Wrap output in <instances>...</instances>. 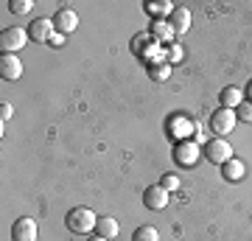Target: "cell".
I'll list each match as a JSON object with an SVG mask.
<instances>
[{"mask_svg": "<svg viewBox=\"0 0 252 241\" xmlns=\"http://www.w3.org/2000/svg\"><path fill=\"white\" fill-rule=\"evenodd\" d=\"M95 222H98V216L93 213L90 207H73L70 213L64 216L67 230L76 233V236H87V233H93L95 230Z\"/></svg>", "mask_w": 252, "mask_h": 241, "instance_id": "1", "label": "cell"}, {"mask_svg": "<svg viewBox=\"0 0 252 241\" xmlns=\"http://www.w3.org/2000/svg\"><path fill=\"white\" fill-rule=\"evenodd\" d=\"M202 154L207 157V163L224 166L227 160H233V146H230V140H224V138H213V140L205 143Z\"/></svg>", "mask_w": 252, "mask_h": 241, "instance_id": "2", "label": "cell"}, {"mask_svg": "<svg viewBox=\"0 0 252 241\" xmlns=\"http://www.w3.org/2000/svg\"><path fill=\"white\" fill-rule=\"evenodd\" d=\"M235 121H238V115H235V109H216L213 115H210V132L216 135V138H227V135L235 129Z\"/></svg>", "mask_w": 252, "mask_h": 241, "instance_id": "3", "label": "cell"}, {"mask_svg": "<svg viewBox=\"0 0 252 241\" xmlns=\"http://www.w3.org/2000/svg\"><path fill=\"white\" fill-rule=\"evenodd\" d=\"M26 42H28V31L20 28V26H9L0 34V48H3V54H17Z\"/></svg>", "mask_w": 252, "mask_h": 241, "instance_id": "4", "label": "cell"}, {"mask_svg": "<svg viewBox=\"0 0 252 241\" xmlns=\"http://www.w3.org/2000/svg\"><path fill=\"white\" fill-rule=\"evenodd\" d=\"M54 34H56V28L51 17H36L28 23V39H34V42H51Z\"/></svg>", "mask_w": 252, "mask_h": 241, "instance_id": "5", "label": "cell"}, {"mask_svg": "<svg viewBox=\"0 0 252 241\" xmlns=\"http://www.w3.org/2000/svg\"><path fill=\"white\" fill-rule=\"evenodd\" d=\"M202 157V149H199L193 140H180L174 146V160L180 163V166H196V160Z\"/></svg>", "mask_w": 252, "mask_h": 241, "instance_id": "6", "label": "cell"}, {"mask_svg": "<svg viewBox=\"0 0 252 241\" xmlns=\"http://www.w3.org/2000/svg\"><path fill=\"white\" fill-rule=\"evenodd\" d=\"M23 76V62L17 54H3L0 56V79L3 81H17Z\"/></svg>", "mask_w": 252, "mask_h": 241, "instance_id": "7", "label": "cell"}, {"mask_svg": "<svg viewBox=\"0 0 252 241\" xmlns=\"http://www.w3.org/2000/svg\"><path fill=\"white\" fill-rule=\"evenodd\" d=\"M143 205L149 210H162V207L168 205V191L162 185H149L143 191Z\"/></svg>", "mask_w": 252, "mask_h": 241, "instance_id": "8", "label": "cell"}, {"mask_svg": "<svg viewBox=\"0 0 252 241\" xmlns=\"http://www.w3.org/2000/svg\"><path fill=\"white\" fill-rule=\"evenodd\" d=\"M11 239L14 241H36V222L28 219V216L17 219L14 227H11Z\"/></svg>", "mask_w": 252, "mask_h": 241, "instance_id": "9", "label": "cell"}, {"mask_svg": "<svg viewBox=\"0 0 252 241\" xmlns=\"http://www.w3.org/2000/svg\"><path fill=\"white\" fill-rule=\"evenodd\" d=\"M76 26H79V14H76L73 9H62V11L54 14V28L59 31V34H73Z\"/></svg>", "mask_w": 252, "mask_h": 241, "instance_id": "10", "label": "cell"}, {"mask_svg": "<svg viewBox=\"0 0 252 241\" xmlns=\"http://www.w3.org/2000/svg\"><path fill=\"white\" fill-rule=\"evenodd\" d=\"M244 174H247V166H244V160H238V157H233V160H227L224 166H221V177H224L227 182H241Z\"/></svg>", "mask_w": 252, "mask_h": 241, "instance_id": "11", "label": "cell"}, {"mask_svg": "<svg viewBox=\"0 0 252 241\" xmlns=\"http://www.w3.org/2000/svg\"><path fill=\"white\" fill-rule=\"evenodd\" d=\"M168 26H171L174 36H182L190 28V11L188 9H174V14L168 17Z\"/></svg>", "mask_w": 252, "mask_h": 241, "instance_id": "12", "label": "cell"}, {"mask_svg": "<svg viewBox=\"0 0 252 241\" xmlns=\"http://www.w3.org/2000/svg\"><path fill=\"white\" fill-rule=\"evenodd\" d=\"M118 222L112 219V216H98V222H95V236H101V239H115L118 236Z\"/></svg>", "mask_w": 252, "mask_h": 241, "instance_id": "13", "label": "cell"}, {"mask_svg": "<svg viewBox=\"0 0 252 241\" xmlns=\"http://www.w3.org/2000/svg\"><path fill=\"white\" fill-rule=\"evenodd\" d=\"M219 101H221V107L224 109H238L244 104V93L238 87H224L221 90V96H219Z\"/></svg>", "mask_w": 252, "mask_h": 241, "instance_id": "14", "label": "cell"}, {"mask_svg": "<svg viewBox=\"0 0 252 241\" xmlns=\"http://www.w3.org/2000/svg\"><path fill=\"white\" fill-rule=\"evenodd\" d=\"M143 9H146V14H152L154 20H160V17H171V14H174V6L168 3V0H162V3H146Z\"/></svg>", "mask_w": 252, "mask_h": 241, "instance_id": "15", "label": "cell"}, {"mask_svg": "<svg viewBox=\"0 0 252 241\" xmlns=\"http://www.w3.org/2000/svg\"><path fill=\"white\" fill-rule=\"evenodd\" d=\"M168 76H171V65H168V62L149 65V79H152V81H165Z\"/></svg>", "mask_w": 252, "mask_h": 241, "instance_id": "16", "label": "cell"}, {"mask_svg": "<svg viewBox=\"0 0 252 241\" xmlns=\"http://www.w3.org/2000/svg\"><path fill=\"white\" fill-rule=\"evenodd\" d=\"M132 241H160V230L152 227V224H140L132 236Z\"/></svg>", "mask_w": 252, "mask_h": 241, "instance_id": "17", "label": "cell"}, {"mask_svg": "<svg viewBox=\"0 0 252 241\" xmlns=\"http://www.w3.org/2000/svg\"><path fill=\"white\" fill-rule=\"evenodd\" d=\"M152 36H160L162 42H171L174 39V31L168 23H162V20H154L152 23Z\"/></svg>", "mask_w": 252, "mask_h": 241, "instance_id": "18", "label": "cell"}, {"mask_svg": "<svg viewBox=\"0 0 252 241\" xmlns=\"http://www.w3.org/2000/svg\"><path fill=\"white\" fill-rule=\"evenodd\" d=\"M9 9H11V14H28L34 9V3L31 0H9Z\"/></svg>", "mask_w": 252, "mask_h": 241, "instance_id": "19", "label": "cell"}, {"mask_svg": "<svg viewBox=\"0 0 252 241\" xmlns=\"http://www.w3.org/2000/svg\"><path fill=\"white\" fill-rule=\"evenodd\" d=\"M160 185L165 188L168 194H171V191H177V188H180V177H177V174H162Z\"/></svg>", "mask_w": 252, "mask_h": 241, "instance_id": "20", "label": "cell"}, {"mask_svg": "<svg viewBox=\"0 0 252 241\" xmlns=\"http://www.w3.org/2000/svg\"><path fill=\"white\" fill-rule=\"evenodd\" d=\"M235 115L241 118V121H247V124H252V101H247V104H241V107L235 109Z\"/></svg>", "mask_w": 252, "mask_h": 241, "instance_id": "21", "label": "cell"}, {"mask_svg": "<svg viewBox=\"0 0 252 241\" xmlns=\"http://www.w3.org/2000/svg\"><path fill=\"white\" fill-rule=\"evenodd\" d=\"M180 59H182V48H180L177 42H174L171 48H168V54H165V62L171 65V62H180Z\"/></svg>", "mask_w": 252, "mask_h": 241, "instance_id": "22", "label": "cell"}, {"mask_svg": "<svg viewBox=\"0 0 252 241\" xmlns=\"http://www.w3.org/2000/svg\"><path fill=\"white\" fill-rule=\"evenodd\" d=\"M11 112H14V109H11V104H9V101H3V104H0V118H3V124L11 118Z\"/></svg>", "mask_w": 252, "mask_h": 241, "instance_id": "23", "label": "cell"}, {"mask_svg": "<svg viewBox=\"0 0 252 241\" xmlns=\"http://www.w3.org/2000/svg\"><path fill=\"white\" fill-rule=\"evenodd\" d=\"M51 45H54V48H62V45H64V34H59V31H56V34L51 36Z\"/></svg>", "mask_w": 252, "mask_h": 241, "instance_id": "24", "label": "cell"}, {"mask_svg": "<svg viewBox=\"0 0 252 241\" xmlns=\"http://www.w3.org/2000/svg\"><path fill=\"white\" fill-rule=\"evenodd\" d=\"M247 96H250V101H252V81L247 84Z\"/></svg>", "mask_w": 252, "mask_h": 241, "instance_id": "25", "label": "cell"}, {"mask_svg": "<svg viewBox=\"0 0 252 241\" xmlns=\"http://www.w3.org/2000/svg\"><path fill=\"white\" fill-rule=\"evenodd\" d=\"M90 241H107V239H101V236H93V239Z\"/></svg>", "mask_w": 252, "mask_h": 241, "instance_id": "26", "label": "cell"}]
</instances>
